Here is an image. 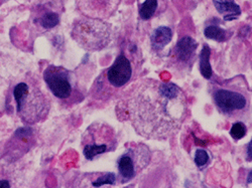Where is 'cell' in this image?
<instances>
[{"label": "cell", "mask_w": 252, "mask_h": 188, "mask_svg": "<svg viewBox=\"0 0 252 188\" xmlns=\"http://www.w3.org/2000/svg\"><path fill=\"white\" fill-rule=\"evenodd\" d=\"M124 110L138 135L165 141L181 130L189 106L187 96L178 85L144 78L129 93Z\"/></svg>", "instance_id": "cell-1"}, {"label": "cell", "mask_w": 252, "mask_h": 188, "mask_svg": "<svg viewBox=\"0 0 252 188\" xmlns=\"http://www.w3.org/2000/svg\"><path fill=\"white\" fill-rule=\"evenodd\" d=\"M17 113L26 124H35L46 120L50 103L34 77H26L13 89Z\"/></svg>", "instance_id": "cell-2"}, {"label": "cell", "mask_w": 252, "mask_h": 188, "mask_svg": "<svg viewBox=\"0 0 252 188\" xmlns=\"http://www.w3.org/2000/svg\"><path fill=\"white\" fill-rule=\"evenodd\" d=\"M134 75L130 61L124 53H120L109 69L103 72L92 87V95L97 100L112 98L114 92L124 88Z\"/></svg>", "instance_id": "cell-3"}, {"label": "cell", "mask_w": 252, "mask_h": 188, "mask_svg": "<svg viewBox=\"0 0 252 188\" xmlns=\"http://www.w3.org/2000/svg\"><path fill=\"white\" fill-rule=\"evenodd\" d=\"M72 37L85 50L98 51L111 44L113 31L107 23L98 18L84 17L74 23Z\"/></svg>", "instance_id": "cell-4"}, {"label": "cell", "mask_w": 252, "mask_h": 188, "mask_svg": "<svg viewBox=\"0 0 252 188\" xmlns=\"http://www.w3.org/2000/svg\"><path fill=\"white\" fill-rule=\"evenodd\" d=\"M117 145L118 139L114 128L103 122L91 124L81 139L83 155L89 161L97 156L114 151Z\"/></svg>", "instance_id": "cell-5"}, {"label": "cell", "mask_w": 252, "mask_h": 188, "mask_svg": "<svg viewBox=\"0 0 252 188\" xmlns=\"http://www.w3.org/2000/svg\"><path fill=\"white\" fill-rule=\"evenodd\" d=\"M212 98L217 110L225 117L242 119L250 112L249 95L235 87H216L212 90Z\"/></svg>", "instance_id": "cell-6"}, {"label": "cell", "mask_w": 252, "mask_h": 188, "mask_svg": "<svg viewBox=\"0 0 252 188\" xmlns=\"http://www.w3.org/2000/svg\"><path fill=\"white\" fill-rule=\"evenodd\" d=\"M151 160V151L143 143H134L127 146L126 150L117 160L119 180L127 183L134 180L140 172L147 168Z\"/></svg>", "instance_id": "cell-7"}, {"label": "cell", "mask_w": 252, "mask_h": 188, "mask_svg": "<svg viewBox=\"0 0 252 188\" xmlns=\"http://www.w3.org/2000/svg\"><path fill=\"white\" fill-rule=\"evenodd\" d=\"M44 79L50 92L61 101L76 98L77 80L73 73L60 65L50 64L44 72Z\"/></svg>", "instance_id": "cell-8"}, {"label": "cell", "mask_w": 252, "mask_h": 188, "mask_svg": "<svg viewBox=\"0 0 252 188\" xmlns=\"http://www.w3.org/2000/svg\"><path fill=\"white\" fill-rule=\"evenodd\" d=\"M198 43L190 36H185L177 43L172 57L176 62L183 66H191L196 59V51L198 48Z\"/></svg>", "instance_id": "cell-9"}, {"label": "cell", "mask_w": 252, "mask_h": 188, "mask_svg": "<svg viewBox=\"0 0 252 188\" xmlns=\"http://www.w3.org/2000/svg\"><path fill=\"white\" fill-rule=\"evenodd\" d=\"M78 1L88 15L99 17V16L105 15L111 9L115 0H78Z\"/></svg>", "instance_id": "cell-10"}, {"label": "cell", "mask_w": 252, "mask_h": 188, "mask_svg": "<svg viewBox=\"0 0 252 188\" xmlns=\"http://www.w3.org/2000/svg\"><path fill=\"white\" fill-rule=\"evenodd\" d=\"M213 3L224 20L232 21L241 16V8L234 0H213Z\"/></svg>", "instance_id": "cell-11"}, {"label": "cell", "mask_w": 252, "mask_h": 188, "mask_svg": "<svg viewBox=\"0 0 252 188\" xmlns=\"http://www.w3.org/2000/svg\"><path fill=\"white\" fill-rule=\"evenodd\" d=\"M172 38V31L168 26H160L153 31L151 36V47L155 51L163 50Z\"/></svg>", "instance_id": "cell-12"}, {"label": "cell", "mask_w": 252, "mask_h": 188, "mask_svg": "<svg viewBox=\"0 0 252 188\" xmlns=\"http://www.w3.org/2000/svg\"><path fill=\"white\" fill-rule=\"evenodd\" d=\"M210 57H211V49L208 45H204L201 52H200V73L206 78L210 79L213 76V71H212V66L210 63Z\"/></svg>", "instance_id": "cell-13"}, {"label": "cell", "mask_w": 252, "mask_h": 188, "mask_svg": "<svg viewBox=\"0 0 252 188\" xmlns=\"http://www.w3.org/2000/svg\"><path fill=\"white\" fill-rule=\"evenodd\" d=\"M34 22L41 25L42 28H44L45 30H51L59 24L60 16H59V13L56 11L48 10V11L44 12L41 16L35 18Z\"/></svg>", "instance_id": "cell-14"}, {"label": "cell", "mask_w": 252, "mask_h": 188, "mask_svg": "<svg viewBox=\"0 0 252 188\" xmlns=\"http://www.w3.org/2000/svg\"><path fill=\"white\" fill-rule=\"evenodd\" d=\"M204 34L208 39L216 42H225L227 39V31L217 25H208L204 31Z\"/></svg>", "instance_id": "cell-15"}, {"label": "cell", "mask_w": 252, "mask_h": 188, "mask_svg": "<svg viewBox=\"0 0 252 188\" xmlns=\"http://www.w3.org/2000/svg\"><path fill=\"white\" fill-rule=\"evenodd\" d=\"M158 0H145L139 7V16L143 20L151 19L157 9Z\"/></svg>", "instance_id": "cell-16"}, {"label": "cell", "mask_w": 252, "mask_h": 188, "mask_svg": "<svg viewBox=\"0 0 252 188\" xmlns=\"http://www.w3.org/2000/svg\"><path fill=\"white\" fill-rule=\"evenodd\" d=\"M246 134H247V128L241 121H237V122H235L232 125L230 130V135L234 140L237 141L244 138Z\"/></svg>", "instance_id": "cell-17"}, {"label": "cell", "mask_w": 252, "mask_h": 188, "mask_svg": "<svg viewBox=\"0 0 252 188\" xmlns=\"http://www.w3.org/2000/svg\"><path fill=\"white\" fill-rule=\"evenodd\" d=\"M194 162L197 167L199 168H204L208 165L210 162V156L208 152L204 149H198L195 153L194 157Z\"/></svg>", "instance_id": "cell-18"}, {"label": "cell", "mask_w": 252, "mask_h": 188, "mask_svg": "<svg viewBox=\"0 0 252 188\" xmlns=\"http://www.w3.org/2000/svg\"><path fill=\"white\" fill-rule=\"evenodd\" d=\"M115 180H116V176L114 173H111V172H108L104 174V175L98 177L95 181L92 182V185L94 187H100L102 185H105V184H109V185H113L115 183Z\"/></svg>", "instance_id": "cell-19"}, {"label": "cell", "mask_w": 252, "mask_h": 188, "mask_svg": "<svg viewBox=\"0 0 252 188\" xmlns=\"http://www.w3.org/2000/svg\"><path fill=\"white\" fill-rule=\"evenodd\" d=\"M246 155H247V161H248V162H251V141H250V143L247 146Z\"/></svg>", "instance_id": "cell-20"}, {"label": "cell", "mask_w": 252, "mask_h": 188, "mask_svg": "<svg viewBox=\"0 0 252 188\" xmlns=\"http://www.w3.org/2000/svg\"><path fill=\"white\" fill-rule=\"evenodd\" d=\"M10 185H9V182L6 181V180H1L0 181V187H5V188H8Z\"/></svg>", "instance_id": "cell-21"}, {"label": "cell", "mask_w": 252, "mask_h": 188, "mask_svg": "<svg viewBox=\"0 0 252 188\" xmlns=\"http://www.w3.org/2000/svg\"><path fill=\"white\" fill-rule=\"evenodd\" d=\"M248 183H251V171L249 172V175H248Z\"/></svg>", "instance_id": "cell-22"}]
</instances>
